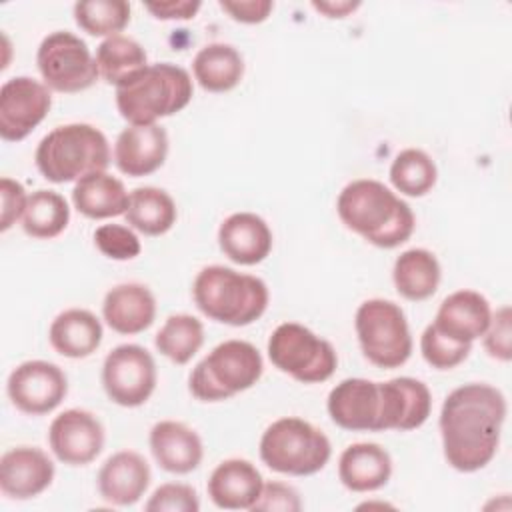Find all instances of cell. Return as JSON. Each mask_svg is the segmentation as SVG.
<instances>
[{
	"instance_id": "obj_1",
	"label": "cell",
	"mask_w": 512,
	"mask_h": 512,
	"mask_svg": "<svg viewBox=\"0 0 512 512\" xmlns=\"http://www.w3.org/2000/svg\"><path fill=\"white\" fill-rule=\"evenodd\" d=\"M504 394L484 382L452 390L440 410V436L446 462L458 472H476L496 454L506 420Z\"/></svg>"
},
{
	"instance_id": "obj_2",
	"label": "cell",
	"mask_w": 512,
	"mask_h": 512,
	"mask_svg": "<svg viewBox=\"0 0 512 512\" xmlns=\"http://www.w3.org/2000/svg\"><path fill=\"white\" fill-rule=\"evenodd\" d=\"M336 212L344 226L378 248L404 244L416 226L412 208L378 180L360 178L342 188Z\"/></svg>"
},
{
	"instance_id": "obj_3",
	"label": "cell",
	"mask_w": 512,
	"mask_h": 512,
	"mask_svg": "<svg viewBox=\"0 0 512 512\" xmlns=\"http://www.w3.org/2000/svg\"><path fill=\"white\" fill-rule=\"evenodd\" d=\"M194 302L204 316L228 326H248L268 308V286L252 274L212 264L202 268L192 284Z\"/></svg>"
},
{
	"instance_id": "obj_4",
	"label": "cell",
	"mask_w": 512,
	"mask_h": 512,
	"mask_svg": "<svg viewBox=\"0 0 512 512\" xmlns=\"http://www.w3.org/2000/svg\"><path fill=\"white\" fill-rule=\"evenodd\" d=\"M192 94V78L182 66L156 62L116 88V106L126 122L146 126L184 110Z\"/></svg>"
},
{
	"instance_id": "obj_5",
	"label": "cell",
	"mask_w": 512,
	"mask_h": 512,
	"mask_svg": "<svg viewBox=\"0 0 512 512\" xmlns=\"http://www.w3.org/2000/svg\"><path fill=\"white\" fill-rule=\"evenodd\" d=\"M40 174L54 182H78L110 166V146L106 136L92 124L74 122L48 132L34 154Z\"/></svg>"
},
{
	"instance_id": "obj_6",
	"label": "cell",
	"mask_w": 512,
	"mask_h": 512,
	"mask_svg": "<svg viewBox=\"0 0 512 512\" xmlns=\"http://www.w3.org/2000/svg\"><path fill=\"white\" fill-rule=\"evenodd\" d=\"M264 370L258 348L246 340H226L204 356L188 378V388L202 402L228 400L252 388Z\"/></svg>"
},
{
	"instance_id": "obj_7",
	"label": "cell",
	"mask_w": 512,
	"mask_h": 512,
	"mask_svg": "<svg viewBox=\"0 0 512 512\" xmlns=\"http://www.w3.org/2000/svg\"><path fill=\"white\" fill-rule=\"evenodd\" d=\"M332 454L324 432L302 418L286 416L272 422L260 438L262 462L280 474L310 476L320 472Z\"/></svg>"
},
{
	"instance_id": "obj_8",
	"label": "cell",
	"mask_w": 512,
	"mask_h": 512,
	"mask_svg": "<svg viewBox=\"0 0 512 512\" xmlns=\"http://www.w3.org/2000/svg\"><path fill=\"white\" fill-rule=\"evenodd\" d=\"M362 354L378 368H398L412 354V336L404 310L384 298L362 302L354 316Z\"/></svg>"
},
{
	"instance_id": "obj_9",
	"label": "cell",
	"mask_w": 512,
	"mask_h": 512,
	"mask_svg": "<svg viewBox=\"0 0 512 512\" xmlns=\"http://www.w3.org/2000/svg\"><path fill=\"white\" fill-rule=\"evenodd\" d=\"M268 358L302 384L324 382L338 366L334 346L298 322H284L270 334Z\"/></svg>"
},
{
	"instance_id": "obj_10",
	"label": "cell",
	"mask_w": 512,
	"mask_h": 512,
	"mask_svg": "<svg viewBox=\"0 0 512 512\" xmlns=\"http://www.w3.org/2000/svg\"><path fill=\"white\" fill-rule=\"evenodd\" d=\"M36 64L44 84L62 94L82 92L100 78L86 42L66 30L52 32L40 42Z\"/></svg>"
},
{
	"instance_id": "obj_11",
	"label": "cell",
	"mask_w": 512,
	"mask_h": 512,
	"mask_svg": "<svg viewBox=\"0 0 512 512\" xmlns=\"http://www.w3.org/2000/svg\"><path fill=\"white\" fill-rule=\"evenodd\" d=\"M156 380L154 358L138 344H120L104 358L102 386L118 406H142L152 396Z\"/></svg>"
},
{
	"instance_id": "obj_12",
	"label": "cell",
	"mask_w": 512,
	"mask_h": 512,
	"mask_svg": "<svg viewBox=\"0 0 512 512\" xmlns=\"http://www.w3.org/2000/svg\"><path fill=\"white\" fill-rule=\"evenodd\" d=\"M6 390L20 412L42 416L60 406L68 392V380L60 366L46 360H28L10 372Z\"/></svg>"
},
{
	"instance_id": "obj_13",
	"label": "cell",
	"mask_w": 512,
	"mask_h": 512,
	"mask_svg": "<svg viewBox=\"0 0 512 512\" xmlns=\"http://www.w3.org/2000/svg\"><path fill=\"white\" fill-rule=\"evenodd\" d=\"M50 88L30 76H16L0 88V136L8 142L24 140L48 114Z\"/></svg>"
},
{
	"instance_id": "obj_14",
	"label": "cell",
	"mask_w": 512,
	"mask_h": 512,
	"mask_svg": "<svg viewBox=\"0 0 512 512\" xmlns=\"http://www.w3.org/2000/svg\"><path fill=\"white\" fill-rule=\"evenodd\" d=\"M48 444L60 462L86 466L104 448V426L92 412L70 408L52 420Z\"/></svg>"
},
{
	"instance_id": "obj_15",
	"label": "cell",
	"mask_w": 512,
	"mask_h": 512,
	"mask_svg": "<svg viewBox=\"0 0 512 512\" xmlns=\"http://www.w3.org/2000/svg\"><path fill=\"white\" fill-rule=\"evenodd\" d=\"M332 422L352 432H382V388L366 378L336 384L326 402Z\"/></svg>"
},
{
	"instance_id": "obj_16",
	"label": "cell",
	"mask_w": 512,
	"mask_h": 512,
	"mask_svg": "<svg viewBox=\"0 0 512 512\" xmlns=\"http://www.w3.org/2000/svg\"><path fill=\"white\" fill-rule=\"evenodd\" d=\"M54 464L36 446H16L0 458V490L14 500L42 494L54 480Z\"/></svg>"
},
{
	"instance_id": "obj_17",
	"label": "cell",
	"mask_w": 512,
	"mask_h": 512,
	"mask_svg": "<svg viewBox=\"0 0 512 512\" xmlns=\"http://www.w3.org/2000/svg\"><path fill=\"white\" fill-rule=\"evenodd\" d=\"M382 388V430L408 432L420 428L432 410L428 386L416 378L400 376L380 382Z\"/></svg>"
},
{
	"instance_id": "obj_18",
	"label": "cell",
	"mask_w": 512,
	"mask_h": 512,
	"mask_svg": "<svg viewBox=\"0 0 512 512\" xmlns=\"http://www.w3.org/2000/svg\"><path fill=\"white\" fill-rule=\"evenodd\" d=\"M168 156V134L158 124L128 126L114 144V162L126 176L140 178L156 172Z\"/></svg>"
},
{
	"instance_id": "obj_19",
	"label": "cell",
	"mask_w": 512,
	"mask_h": 512,
	"mask_svg": "<svg viewBox=\"0 0 512 512\" xmlns=\"http://www.w3.org/2000/svg\"><path fill=\"white\" fill-rule=\"evenodd\" d=\"M490 318V302L480 292L458 290L442 300L432 324L444 336L472 344L486 332Z\"/></svg>"
},
{
	"instance_id": "obj_20",
	"label": "cell",
	"mask_w": 512,
	"mask_h": 512,
	"mask_svg": "<svg viewBox=\"0 0 512 512\" xmlns=\"http://www.w3.org/2000/svg\"><path fill=\"white\" fill-rule=\"evenodd\" d=\"M264 480L258 468L244 458H228L220 462L208 478L210 500L224 510H250L260 492Z\"/></svg>"
},
{
	"instance_id": "obj_21",
	"label": "cell",
	"mask_w": 512,
	"mask_h": 512,
	"mask_svg": "<svg viewBox=\"0 0 512 512\" xmlns=\"http://www.w3.org/2000/svg\"><path fill=\"white\" fill-rule=\"evenodd\" d=\"M218 244L224 256L242 266L262 262L272 250V230L254 212L230 214L218 228Z\"/></svg>"
},
{
	"instance_id": "obj_22",
	"label": "cell",
	"mask_w": 512,
	"mask_h": 512,
	"mask_svg": "<svg viewBox=\"0 0 512 512\" xmlns=\"http://www.w3.org/2000/svg\"><path fill=\"white\" fill-rule=\"evenodd\" d=\"M150 484L148 462L132 450L112 454L98 472V492L114 506L136 504Z\"/></svg>"
},
{
	"instance_id": "obj_23",
	"label": "cell",
	"mask_w": 512,
	"mask_h": 512,
	"mask_svg": "<svg viewBox=\"0 0 512 512\" xmlns=\"http://www.w3.org/2000/svg\"><path fill=\"white\" fill-rule=\"evenodd\" d=\"M102 316L118 334H140L150 328L156 318V298L144 284H118L106 292Z\"/></svg>"
},
{
	"instance_id": "obj_24",
	"label": "cell",
	"mask_w": 512,
	"mask_h": 512,
	"mask_svg": "<svg viewBox=\"0 0 512 512\" xmlns=\"http://www.w3.org/2000/svg\"><path fill=\"white\" fill-rule=\"evenodd\" d=\"M150 450L162 470L172 474H188L202 462V440L186 424L162 420L150 430Z\"/></svg>"
},
{
	"instance_id": "obj_25",
	"label": "cell",
	"mask_w": 512,
	"mask_h": 512,
	"mask_svg": "<svg viewBox=\"0 0 512 512\" xmlns=\"http://www.w3.org/2000/svg\"><path fill=\"white\" fill-rule=\"evenodd\" d=\"M392 476L390 454L374 442H356L344 448L338 460V478L352 492L382 488Z\"/></svg>"
},
{
	"instance_id": "obj_26",
	"label": "cell",
	"mask_w": 512,
	"mask_h": 512,
	"mask_svg": "<svg viewBox=\"0 0 512 512\" xmlns=\"http://www.w3.org/2000/svg\"><path fill=\"white\" fill-rule=\"evenodd\" d=\"M48 340L66 358H86L102 342V324L90 310L68 308L52 320Z\"/></svg>"
},
{
	"instance_id": "obj_27",
	"label": "cell",
	"mask_w": 512,
	"mask_h": 512,
	"mask_svg": "<svg viewBox=\"0 0 512 512\" xmlns=\"http://www.w3.org/2000/svg\"><path fill=\"white\" fill-rule=\"evenodd\" d=\"M130 194L122 180L108 172H96L80 178L72 190L74 208L92 220L126 214Z\"/></svg>"
},
{
	"instance_id": "obj_28",
	"label": "cell",
	"mask_w": 512,
	"mask_h": 512,
	"mask_svg": "<svg viewBox=\"0 0 512 512\" xmlns=\"http://www.w3.org/2000/svg\"><path fill=\"white\" fill-rule=\"evenodd\" d=\"M196 82L208 92H228L244 76L242 54L224 42H212L200 48L192 62Z\"/></svg>"
},
{
	"instance_id": "obj_29",
	"label": "cell",
	"mask_w": 512,
	"mask_h": 512,
	"mask_svg": "<svg viewBox=\"0 0 512 512\" xmlns=\"http://www.w3.org/2000/svg\"><path fill=\"white\" fill-rule=\"evenodd\" d=\"M392 280L402 298L412 302L426 300L438 290L440 262L426 248L404 250L394 262Z\"/></svg>"
},
{
	"instance_id": "obj_30",
	"label": "cell",
	"mask_w": 512,
	"mask_h": 512,
	"mask_svg": "<svg viewBox=\"0 0 512 512\" xmlns=\"http://www.w3.org/2000/svg\"><path fill=\"white\" fill-rule=\"evenodd\" d=\"M176 216L178 212L172 196L156 186L134 188L124 214L126 222L146 236L166 234L174 226Z\"/></svg>"
},
{
	"instance_id": "obj_31",
	"label": "cell",
	"mask_w": 512,
	"mask_h": 512,
	"mask_svg": "<svg viewBox=\"0 0 512 512\" xmlns=\"http://www.w3.org/2000/svg\"><path fill=\"white\" fill-rule=\"evenodd\" d=\"M96 66L100 78L118 88L148 66V56L140 42L130 36L116 34L102 40L96 48Z\"/></svg>"
},
{
	"instance_id": "obj_32",
	"label": "cell",
	"mask_w": 512,
	"mask_h": 512,
	"mask_svg": "<svg viewBox=\"0 0 512 512\" xmlns=\"http://www.w3.org/2000/svg\"><path fill=\"white\" fill-rule=\"evenodd\" d=\"M70 222V208L62 194L54 190H36L28 196L22 216V228L38 240L56 238Z\"/></svg>"
},
{
	"instance_id": "obj_33",
	"label": "cell",
	"mask_w": 512,
	"mask_h": 512,
	"mask_svg": "<svg viewBox=\"0 0 512 512\" xmlns=\"http://www.w3.org/2000/svg\"><path fill=\"white\" fill-rule=\"evenodd\" d=\"M154 344L174 364H186L204 344V326L196 316L174 314L156 332Z\"/></svg>"
},
{
	"instance_id": "obj_34",
	"label": "cell",
	"mask_w": 512,
	"mask_h": 512,
	"mask_svg": "<svg viewBox=\"0 0 512 512\" xmlns=\"http://www.w3.org/2000/svg\"><path fill=\"white\" fill-rule=\"evenodd\" d=\"M436 178L434 160L420 148H406L392 160L390 182L400 194L420 198L434 188Z\"/></svg>"
},
{
	"instance_id": "obj_35",
	"label": "cell",
	"mask_w": 512,
	"mask_h": 512,
	"mask_svg": "<svg viewBox=\"0 0 512 512\" xmlns=\"http://www.w3.org/2000/svg\"><path fill=\"white\" fill-rule=\"evenodd\" d=\"M76 24L90 36H116L130 22L126 0H82L74 4Z\"/></svg>"
},
{
	"instance_id": "obj_36",
	"label": "cell",
	"mask_w": 512,
	"mask_h": 512,
	"mask_svg": "<svg viewBox=\"0 0 512 512\" xmlns=\"http://www.w3.org/2000/svg\"><path fill=\"white\" fill-rule=\"evenodd\" d=\"M472 350V344L458 342L434 328V324L426 326L420 336V352L424 360L436 370H452L462 364Z\"/></svg>"
},
{
	"instance_id": "obj_37",
	"label": "cell",
	"mask_w": 512,
	"mask_h": 512,
	"mask_svg": "<svg viewBox=\"0 0 512 512\" xmlns=\"http://www.w3.org/2000/svg\"><path fill=\"white\" fill-rule=\"evenodd\" d=\"M96 248L112 260H132L140 254L138 236L122 224H102L94 232Z\"/></svg>"
},
{
	"instance_id": "obj_38",
	"label": "cell",
	"mask_w": 512,
	"mask_h": 512,
	"mask_svg": "<svg viewBox=\"0 0 512 512\" xmlns=\"http://www.w3.org/2000/svg\"><path fill=\"white\" fill-rule=\"evenodd\" d=\"M148 512H198L200 500L192 486L168 482L154 490L146 502Z\"/></svg>"
},
{
	"instance_id": "obj_39",
	"label": "cell",
	"mask_w": 512,
	"mask_h": 512,
	"mask_svg": "<svg viewBox=\"0 0 512 512\" xmlns=\"http://www.w3.org/2000/svg\"><path fill=\"white\" fill-rule=\"evenodd\" d=\"M482 336L484 348L492 358L502 362L512 358V316L508 306H502L492 314L490 324Z\"/></svg>"
},
{
	"instance_id": "obj_40",
	"label": "cell",
	"mask_w": 512,
	"mask_h": 512,
	"mask_svg": "<svg viewBox=\"0 0 512 512\" xmlns=\"http://www.w3.org/2000/svg\"><path fill=\"white\" fill-rule=\"evenodd\" d=\"M250 510H266V512H274V510H282V512H300L302 510V502L298 492L284 484V482H266L262 486V492L256 500V504Z\"/></svg>"
},
{
	"instance_id": "obj_41",
	"label": "cell",
	"mask_w": 512,
	"mask_h": 512,
	"mask_svg": "<svg viewBox=\"0 0 512 512\" xmlns=\"http://www.w3.org/2000/svg\"><path fill=\"white\" fill-rule=\"evenodd\" d=\"M0 196H2V220H0V230L6 232L20 216H24L28 196L26 190L20 182L12 178H2L0 182Z\"/></svg>"
},
{
	"instance_id": "obj_42",
	"label": "cell",
	"mask_w": 512,
	"mask_h": 512,
	"mask_svg": "<svg viewBox=\"0 0 512 512\" xmlns=\"http://www.w3.org/2000/svg\"><path fill=\"white\" fill-rule=\"evenodd\" d=\"M220 8L224 12H228L230 18L236 22L260 24L270 16L274 2H270V0H220Z\"/></svg>"
},
{
	"instance_id": "obj_43",
	"label": "cell",
	"mask_w": 512,
	"mask_h": 512,
	"mask_svg": "<svg viewBox=\"0 0 512 512\" xmlns=\"http://www.w3.org/2000/svg\"><path fill=\"white\" fill-rule=\"evenodd\" d=\"M148 12L154 14L158 20H190L200 10V0H160V2H146Z\"/></svg>"
},
{
	"instance_id": "obj_44",
	"label": "cell",
	"mask_w": 512,
	"mask_h": 512,
	"mask_svg": "<svg viewBox=\"0 0 512 512\" xmlns=\"http://www.w3.org/2000/svg\"><path fill=\"white\" fill-rule=\"evenodd\" d=\"M360 6V2H350V0H326V2H312V8L322 12L328 18H344L350 12H354Z\"/></svg>"
}]
</instances>
